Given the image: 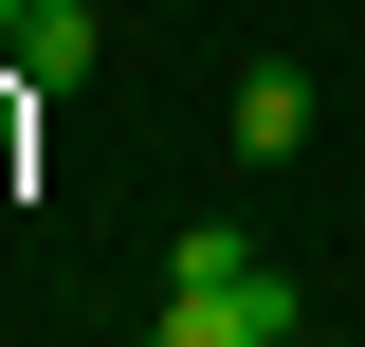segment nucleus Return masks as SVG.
<instances>
[{"mask_svg":"<svg viewBox=\"0 0 365 347\" xmlns=\"http://www.w3.org/2000/svg\"><path fill=\"white\" fill-rule=\"evenodd\" d=\"M292 329H311V293H292V274H165V329H146V347H292Z\"/></svg>","mask_w":365,"mask_h":347,"instance_id":"1","label":"nucleus"},{"mask_svg":"<svg viewBox=\"0 0 365 347\" xmlns=\"http://www.w3.org/2000/svg\"><path fill=\"white\" fill-rule=\"evenodd\" d=\"M91 55H110V19H91V0H19V55H0V74L55 110V91H91Z\"/></svg>","mask_w":365,"mask_h":347,"instance_id":"2","label":"nucleus"},{"mask_svg":"<svg viewBox=\"0 0 365 347\" xmlns=\"http://www.w3.org/2000/svg\"><path fill=\"white\" fill-rule=\"evenodd\" d=\"M292 146H311V74L256 55V74H237V165H292Z\"/></svg>","mask_w":365,"mask_h":347,"instance_id":"3","label":"nucleus"},{"mask_svg":"<svg viewBox=\"0 0 365 347\" xmlns=\"http://www.w3.org/2000/svg\"><path fill=\"white\" fill-rule=\"evenodd\" d=\"M0 55H19V0H0Z\"/></svg>","mask_w":365,"mask_h":347,"instance_id":"4","label":"nucleus"}]
</instances>
